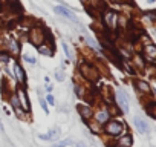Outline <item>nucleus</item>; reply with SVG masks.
Instances as JSON below:
<instances>
[{"mask_svg": "<svg viewBox=\"0 0 156 147\" xmlns=\"http://www.w3.org/2000/svg\"><path fill=\"white\" fill-rule=\"evenodd\" d=\"M46 37H48V29L41 25H35L31 28L29 34H28V40L32 46H40L46 41Z\"/></svg>", "mask_w": 156, "mask_h": 147, "instance_id": "1", "label": "nucleus"}, {"mask_svg": "<svg viewBox=\"0 0 156 147\" xmlns=\"http://www.w3.org/2000/svg\"><path fill=\"white\" fill-rule=\"evenodd\" d=\"M80 72H81V75H83L87 81H90V83H95V81L100 78L98 69H97L94 64L87 63V61H83V63L80 64Z\"/></svg>", "mask_w": 156, "mask_h": 147, "instance_id": "2", "label": "nucleus"}, {"mask_svg": "<svg viewBox=\"0 0 156 147\" xmlns=\"http://www.w3.org/2000/svg\"><path fill=\"white\" fill-rule=\"evenodd\" d=\"M103 25L107 31H115L118 28V14L113 9H104L103 11Z\"/></svg>", "mask_w": 156, "mask_h": 147, "instance_id": "3", "label": "nucleus"}, {"mask_svg": "<svg viewBox=\"0 0 156 147\" xmlns=\"http://www.w3.org/2000/svg\"><path fill=\"white\" fill-rule=\"evenodd\" d=\"M122 130H124V124L119 120H109L104 124V133H107L109 136L118 138V136H121Z\"/></svg>", "mask_w": 156, "mask_h": 147, "instance_id": "4", "label": "nucleus"}, {"mask_svg": "<svg viewBox=\"0 0 156 147\" xmlns=\"http://www.w3.org/2000/svg\"><path fill=\"white\" fill-rule=\"evenodd\" d=\"M16 95H17V98H19V101H20V106H22L23 112L29 113V112H31V101H29V97H28L26 89L19 88V89H17V92H16Z\"/></svg>", "mask_w": 156, "mask_h": 147, "instance_id": "5", "label": "nucleus"}, {"mask_svg": "<svg viewBox=\"0 0 156 147\" xmlns=\"http://www.w3.org/2000/svg\"><path fill=\"white\" fill-rule=\"evenodd\" d=\"M54 11H55V14H58V16H61V17H64V19H67V20H72V22H75V23H80V20H78V17L69 9V8H66V6H61V5H55L54 6Z\"/></svg>", "mask_w": 156, "mask_h": 147, "instance_id": "6", "label": "nucleus"}, {"mask_svg": "<svg viewBox=\"0 0 156 147\" xmlns=\"http://www.w3.org/2000/svg\"><path fill=\"white\" fill-rule=\"evenodd\" d=\"M116 103H118L119 109H121L124 113L129 112V97H127V94H126L122 89H118V91H116Z\"/></svg>", "mask_w": 156, "mask_h": 147, "instance_id": "7", "label": "nucleus"}, {"mask_svg": "<svg viewBox=\"0 0 156 147\" xmlns=\"http://www.w3.org/2000/svg\"><path fill=\"white\" fill-rule=\"evenodd\" d=\"M5 41H6V51L9 52V55H14V57L20 55V45L14 37H6Z\"/></svg>", "mask_w": 156, "mask_h": 147, "instance_id": "8", "label": "nucleus"}, {"mask_svg": "<svg viewBox=\"0 0 156 147\" xmlns=\"http://www.w3.org/2000/svg\"><path fill=\"white\" fill-rule=\"evenodd\" d=\"M76 109H78V113L81 115V118H83L86 123L94 118V110H92V107H90L89 104H78Z\"/></svg>", "mask_w": 156, "mask_h": 147, "instance_id": "9", "label": "nucleus"}, {"mask_svg": "<svg viewBox=\"0 0 156 147\" xmlns=\"http://www.w3.org/2000/svg\"><path fill=\"white\" fill-rule=\"evenodd\" d=\"M2 2L6 5V8H8V11H9L11 14H20V13L23 11L19 0H2Z\"/></svg>", "mask_w": 156, "mask_h": 147, "instance_id": "10", "label": "nucleus"}, {"mask_svg": "<svg viewBox=\"0 0 156 147\" xmlns=\"http://www.w3.org/2000/svg\"><path fill=\"white\" fill-rule=\"evenodd\" d=\"M94 117L97 120V123H100L101 126H104L109 120H110V112L107 109H100L97 112H94Z\"/></svg>", "mask_w": 156, "mask_h": 147, "instance_id": "11", "label": "nucleus"}, {"mask_svg": "<svg viewBox=\"0 0 156 147\" xmlns=\"http://www.w3.org/2000/svg\"><path fill=\"white\" fill-rule=\"evenodd\" d=\"M60 135H61L60 127H54V129H51L48 133H40V135H38V138H40V139H43V141H55Z\"/></svg>", "mask_w": 156, "mask_h": 147, "instance_id": "12", "label": "nucleus"}, {"mask_svg": "<svg viewBox=\"0 0 156 147\" xmlns=\"http://www.w3.org/2000/svg\"><path fill=\"white\" fill-rule=\"evenodd\" d=\"M9 103H11V106H12V109H14L16 115H17L19 118H23V117H25V113L22 112L23 109H22L20 101H19V98H17V95H16V94H11V95H9Z\"/></svg>", "mask_w": 156, "mask_h": 147, "instance_id": "13", "label": "nucleus"}, {"mask_svg": "<svg viewBox=\"0 0 156 147\" xmlns=\"http://www.w3.org/2000/svg\"><path fill=\"white\" fill-rule=\"evenodd\" d=\"M54 41H44L43 45L38 46V52L41 55H46V57H52L54 55Z\"/></svg>", "mask_w": 156, "mask_h": 147, "instance_id": "14", "label": "nucleus"}, {"mask_svg": "<svg viewBox=\"0 0 156 147\" xmlns=\"http://www.w3.org/2000/svg\"><path fill=\"white\" fill-rule=\"evenodd\" d=\"M14 77L17 78L19 83H23V84L26 83V72H25V69L19 63L14 64Z\"/></svg>", "mask_w": 156, "mask_h": 147, "instance_id": "15", "label": "nucleus"}, {"mask_svg": "<svg viewBox=\"0 0 156 147\" xmlns=\"http://www.w3.org/2000/svg\"><path fill=\"white\" fill-rule=\"evenodd\" d=\"M133 123H135V126H136V129L141 132V133H147L148 132V124L142 120V118H139V117H135L133 118Z\"/></svg>", "mask_w": 156, "mask_h": 147, "instance_id": "16", "label": "nucleus"}, {"mask_svg": "<svg viewBox=\"0 0 156 147\" xmlns=\"http://www.w3.org/2000/svg\"><path fill=\"white\" fill-rule=\"evenodd\" d=\"M144 57L147 60H156V46L154 45H148L144 48Z\"/></svg>", "mask_w": 156, "mask_h": 147, "instance_id": "17", "label": "nucleus"}, {"mask_svg": "<svg viewBox=\"0 0 156 147\" xmlns=\"http://www.w3.org/2000/svg\"><path fill=\"white\" fill-rule=\"evenodd\" d=\"M135 84H136V89H138L139 92H144V94H148V92L151 91V89H150V86H148V84H147L145 81H141V80H139V81H136Z\"/></svg>", "mask_w": 156, "mask_h": 147, "instance_id": "18", "label": "nucleus"}, {"mask_svg": "<svg viewBox=\"0 0 156 147\" xmlns=\"http://www.w3.org/2000/svg\"><path fill=\"white\" fill-rule=\"evenodd\" d=\"M132 142H133V139H132V136H130V135H124V136H121V138H119V144H121V145L130 147V145H132Z\"/></svg>", "mask_w": 156, "mask_h": 147, "instance_id": "19", "label": "nucleus"}, {"mask_svg": "<svg viewBox=\"0 0 156 147\" xmlns=\"http://www.w3.org/2000/svg\"><path fill=\"white\" fill-rule=\"evenodd\" d=\"M9 60H11V55H9V52H8V51H5V49L0 51V61L5 63V64H8V63H9Z\"/></svg>", "mask_w": 156, "mask_h": 147, "instance_id": "20", "label": "nucleus"}, {"mask_svg": "<svg viewBox=\"0 0 156 147\" xmlns=\"http://www.w3.org/2000/svg\"><path fill=\"white\" fill-rule=\"evenodd\" d=\"M147 113L151 117V118H156V103H150L147 106Z\"/></svg>", "mask_w": 156, "mask_h": 147, "instance_id": "21", "label": "nucleus"}, {"mask_svg": "<svg viewBox=\"0 0 156 147\" xmlns=\"http://www.w3.org/2000/svg\"><path fill=\"white\" fill-rule=\"evenodd\" d=\"M73 89H75V94H76L78 97H80V98H86V91H84L80 84H75V86H73Z\"/></svg>", "mask_w": 156, "mask_h": 147, "instance_id": "22", "label": "nucleus"}, {"mask_svg": "<svg viewBox=\"0 0 156 147\" xmlns=\"http://www.w3.org/2000/svg\"><path fill=\"white\" fill-rule=\"evenodd\" d=\"M61 46H63V51H64V54H66V57H67V58L70 60V58H72L73 55H72V51H70V48H69V45H67L66 41H63V43H61Z\"/></svg>", "mask_w": 156, "mask_h": 147, "instance_id": "23", "label": "nucleus"}, {"mask_svg": "<svg viewBox=\"0 0 156 147\" xmlns=\"http://www.w3.org/2000/svg\"><path fill=\"white\" fill-rule=\"evenodd\" d=\"M23 60L28 61L29 64H35V63H37V58H34V57H31V55H28V54H23Z\"/></svg>", "mask_w": 156, "mask_h": 147, "instance_id": "24", "label": "nucleus"}, {"mask_svg": "<svg viewBox=\"0 0 156 147\" xmlns=\"http://www.w3.org/2000/svg\"><path fill=\"white\" fill-rule=\"evenodd\" d=\"M69 144H72V141H70V139H64V141H60V142L54 144L52 147H66V145H69Z\"/></svg>", "mask_w": 156, "mask_h": 147, "instance_id": "25", "label": "nucleus"}, {"mask_svg": "<svg viewBox=\"0 0 156 147\" xmlns=\"http://www.w3.org/2000/svg\"><path fill=\"white\" fill-rule=\"evenodd\" d=\"M100 123H97V124H94V123H89V127H90V130L92 132H101V129H100Z\"/></svg>", "mask_w": 156, "mask_h": 147, "instance_id": "26", "label": "nucleus"}, {"mask_svg": "<svg viewBox=\"0 0 156 147\" xmlns=\"http://www.w3.org/2000/svg\"><path fill=\"white\" fill-rule=\"evenodd\" d=\"M55 78H57L58 81H63V80H64V74H63V72H60V70H57V74H55Z\"/></svg>", "mask_w": 156, "mask_h": 147, "instance_id": "27", "label": "nucleus"}, {"mask_svg": "<svg viewBox=\"0 0 156 147\" xmlns=\"http://www.w3.org/2000/svg\"><path fill=\"white\" fill-rule=\"evenodd\" d=\"M46 100H48V103H49L51 106H54V104H55V100H54V95H51V94H48V97H46Z\"/></svg>", "mask_w": 156, "mask_h": 147, "instance_id": "28", "label": "nucleus"}, {"mask_svg": "<svg viewBox=\"0 0 156 147\" xmlns=\"http://www.w3.org/2000/svg\"><path fill=\"white\" fill-rule=\"evenodd\" d=\"M40 106H41V107H43V110H44V112H46V113H49V110H48V104H46V101H44V100H43V98H41V100H40Z\"/></svg>", "mask_w": 156, "mask_h": 147, "instance_id": "29", "label": "nucleus"}, {"mask_svg": "<svg viewBox=\"0 0 156 147\" xmlns=\"http://www.w3.org/2000/svg\"><path fill=\"white\" fill-rule=\"evenodd\" d=\"M46 91H48V94H51V92H52V86L48 84V86H46Z\"/></svg>", "mask_w": 156, "mask_h": 147, "instance_id": "30", "label": "nucleus"}, {"mask_svg": "<svg viewBox=\"0 0 156 147\" xmlns=\"http://www.w3.org/2000/svg\"><path fill=\"white\" fill-rule=\"evenodd\" d=\"M75 147H86V145H84L83 142H76V144H75Z\"/></svg>", "mask_w": 156, "mask_h": 147, "instance_id": "31", "label": "nucleus"}, {"mask_svg": "<svg viewBox=\"0 0 156 147\" xmlns=\"http://www.w3.org/2000/svg\"><path fill=\"white\" fill-rule=\"evenodd\" d=\"M0 130H3V124H2V121H0Z\"/></svg>", "mask_w": 156, "mask_h": 147, "instance_id": "32", "label": "nucleus"}, {"mask_svg": "<svg viewBox=\"0 0 156 147\" xmlns=\"http://www.w3.org/2000/svg\"><path fill=\"white\" fill-rule=\"evenodd\" d=\"M115 147H126V145H121V144H116Z\"/></svg>", "mask_w": 156, "mask_h": 147, "instance_id": "33", "label": "nucleus"}, {"mask_svg": "<svg viewBox=\"0 0 156 147\" xmlns=\"http://www.w3.org/2000/svg\"><path fill=\"white\" fill-rule=\"evenodd\" d=\"M153 2H156V0H148V3H153Z\"/></svg>", "mask_w": 156, "mask_h": 147, "instance_id": "34", "label": "nucleus"}, {"mask_svg": "<svg viewBox=\"0 0 156 147\" xmlns=\"http://www.w3.org/2000/svg\"><path fill=\"white\" fill-rule=\"evenodd\" d=\"M80 2H83V3H86V2H87V0H80Z\"/></svg>", "mask_w": 156, "mask_h": 147, "instance_id": "35", "label": "nucleus"}, {"mask_svg": "<svg viewBox=\"0 0 156 147\" xmlns=\"http://www.w3.org/2000/svg\"><path fill=\"white\" fill-rule=\"evenodd\" d=\"M112 2H121V0H112Z\"/></svg>", "mask_w": 156, "mask_h": 147, "instance_id": "36", "label": "nucleus"}, {"mask_svg": "<svg viewBox=\"0 0 156 147\" xmlns=\"http://www.w3.org/2000/svg\"><path fill=\"white\" fill-rule=\"evenodd\" d=\"M0 72H2V69H0Z\"/></svg>", "mask_w": 156, "mask_h": 147, "instance_id": "37", "label": "nucleus"}]
</instances>
